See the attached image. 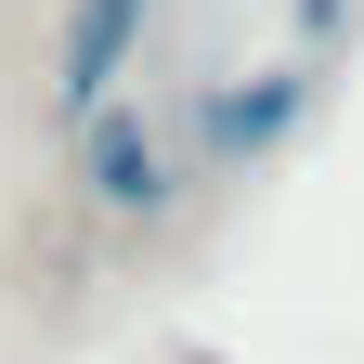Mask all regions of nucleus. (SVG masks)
<instances>
[{
  "mask_svg": "<svg viewBox=\"0 0 364 364\" xmlns=\"http://www.w3.org/2000/svg\"><path fill=\"white\" fill-rule=\"evenodd\" d=\"M312 91H326V65H260V78H221V91H196V117H182V156H196L208 182H235V169H260L287 130L312 117Z\"/></svg>",
  "mask_w": 364,
  "mask_h": 364,
  "instance_id": "obj_2",
  "label": "nucleus"
},
{
  "mask_svg": "<svg viewBox=\"0 0 364 364\" xmlns=\"http://www.w3.org/2000/svg\"><path fill=\"white\" fill-rule=\"evenodd\" d=\"M182 182H196L182 117H144L130 91L78 117V196H91V221H169V208H182Z\"/></svg>",
  "mask_w": 364,
  "mask_h": 364,
  "instance_id": "obj_1",
  "label": "nucleus"
},
{
  "mask_svg": "<svg viewBox=\"0 0 364 364\" xmlns=\"http://www.w3.org/2000/svg\"><path fill=\"white\" fill-rule=\"evenodd\" d=\"M156 14H169V0H65V26H53V117L65 130L91 105H117V78H130V53H144Z\"/></svg>",
  "mask_w": 364,
  "mask_h": 364,
  "instance_id": "obj_3",
  "label": "nucleus"
}]
</instances>
